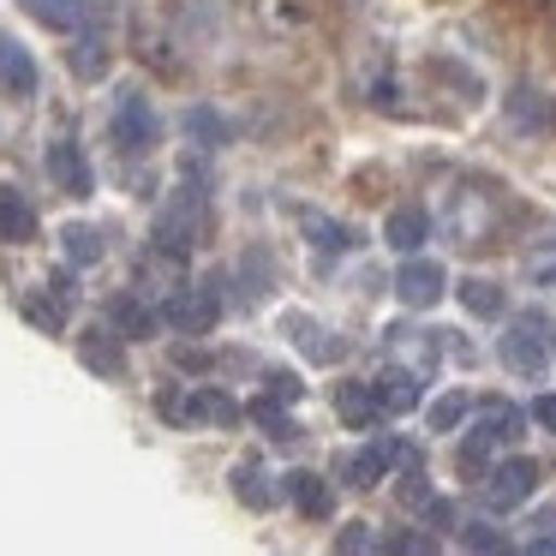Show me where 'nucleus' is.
I'll return each instance as SVG.
<instances>
[{"label":"nucleus","mask_w":556,"mask_h":556,"mask_svg":"<svg viewBox=\"0 0 556 556\" xmlns=\"http://www.w3.org/2000/svg\"><path fill=\"white\" fill-rule=\"evenodd\" d=\"M508 121H515V126H544V102H539V90H532V85H520L515 97H508Z\"/></svg>","instance_id":"nucleus-32"},{"label":"nucleus","mask_w":556,"mask_h":556,"mask_svg":"<svg viewBox=\"0 0 556 556\" xmlns=\"http://www.w3.org/2000/svg\"><path fill=\"white\" fill-rule=\"evenodd\" d=\"M269 395H276V401H300V377H288V371H269Z\"/></svg>","instance_id":"nucleus-41"},{"label":"nucleus","mask_w":556,"mask_h":556,"mask_svg":"<svg viewBox=\"0 0 556 556\" xmlns=\"http://www.w3.org/2000/svg\"><path fill=\"white\" fill-rule=\"evenodd\" d=\"M395 293H401V305H413V312H431V305L448 293L443 264H431V257H407V264L395 269Z\"/></svg>","instance_id":"nucleus-11"},{"label":"nucleus","mask_w":556,"mask_h":556,"mask_svg":"<svg viewBox=\"0 0 556 556\" xmlns=\"http://www.w3.org/2000/svg\"><path fill=\"white\" fill-rule=\"evenodd\" d=\"M336 551H383V539L371 532V520H348L336 532Z\"/></svg>","instance_id":"nucleus-35"},{"label":"nucleus","mask_w":556,"mask_h":556,"mask_svg":"<svg viewBox=\"0 0 556 556\" xmlns=\"http://www.w3.org/2000/svg\"><path fill=\"white\" fill-rule=\"evenodd\" d=\"M419 515H425V527H437V532L455 527V503H448V496H431V503H425Z\"/></svg>","instance_id":"nucleus-39"},{"label":"nucleus","mask_w":556,"mask_h":556,"mask_svg":"<svg viewBox=\"0 0 556 556\" xmlns=\"http://www.w3.org/2000/svg\"><path fill=\"white\" fill-rule=\"evenodd\" d=\"M383 240L395 245V252H419V245L431 240V216H425L419 204H401V210H389V222H383Z\"/></svg>","instance_id":"nucleus-21"},{"label":"nucleus","mask_w":556,"mask_h":556,"mask_svg":"<svg viewBox=\"0 0 556 556\" xmlns=\"http://www.w3.org/2000/svg\"><path fill=\"white\" fill-rule=\"evenodd\" d=\"M419 467V455H413V448H401V443H365V448H353L348 460H341V479L353 484V491H371L377 479H383L389 467Z\"/></svg>","instance_id":"nucleus-10"},{"label":"nucleus","mask_w":556,"mask_h":556,"mask_svg":"<svg viewBox=\"0 0 556 556\" xmlns=\"http://www.w3.org/2000/svg\"><path fill=\"white\" fill-rule=\"evenodd\" d=\"M25 13L49 30H85L97 18V0H25Z\"/></svg>","instance_id":"nucleus-20"},{"label":"nucleus","mask_w":556,"mask_h":556,"mask_svg":"<svg viewBox=\"0 0 556 556\" xmlns=\"http://www.w3.org/2000/svg\"><path fill=\"white\" fill-rule=\"evenodd\" d=\"M162 413L180 425H240V401L222 389H192V395H162Z\"/></svg>","instance_id":"nucleus-8"},{"label":"nucleus","mask_w":556,"mask_h":556,"mask_svg":"<svg viewBox=\"0 0 556 556\" xmlns=\"http://www.w3.org/2000/svg\"><path fill=\"white\" fill-rule=\"evenodd\" d=\"M383 348L395 365H407V371H419V377H431L437 365H443V336H437V329L395 324V329H383Z\"/></svg>","instance_id":"nucleus-6"},{"label":"nucleus","mask_w":556,"mask_h":556,"mask_svg":"<svg viewBox=\"0 0 556 556\" xmlns=\"http://www.w3.org/2000/svg\"><path fill=\"white\" fill-rule=\"evenodd\" d=\"M419 383H425V377L407 371V365H383V371L371 377V389H377V401H383V413H413V407H419Z\"/></svg>","instance_id":"nucleus-16"},{"label":"nucleus","mask_w":556,"mask_h":556,"mask_svg":"<svg viewBox=\"0 0 556 556\" xmlns=\"http://www.w3.org/2000/svg\"><path fill=\"white\" fill-rule=\"evenodd\" d=\"M460 305H467L472 317H503V288H496V281H484V276H467L460 281Z\"/></svg>","instance_id":"nucleus-27"},{"label":"nucleus","mask_w":556,"mask_h":556,"mask_svg":"<svg viewBox=\"0 0 556 556\" xmlns=\"http://www.w3.org/2000/svg\"><path fill=\"white\" fill-rule=\"evenodd\" d=\"M532 491H539V467H532V460H503V467L484 472V508H491V515L520 508Z\"/></svg>","instance_id":"nucleus-7"},{"label":"nucleus","mask_w":556,"mask_h":556,"mask_svg":"<svg viewBox=\"0 0 556 556\" xmlns=\"http://www.w3.org/2000/svg\"><path fill=\"white\" fill-rule=\"evenodd\" d=\"M460 544L467 551H508V532H496L491 520H472V527H460Z\"/></svg>","instance_id":"nucleus-36"},{"label":"nucleus","mask_w":556,"mask_h":556,"mask_svg":"<svg viewBox=\"0 0 556 556\" xmlns=\"http://www.w3.org/2000/svg\"><path fill=\"white\" fill-rule=\"evenodd\" d=\"M300 228L312 233L317 252H348V245H353V228H348V222H329V216H317V210H305Z\"/></svg>","instance_id":"nucleus-26"},{"label":"nucleus","mask_w":556,"mask_h":556,"mask_svg":"<svg viewBox=\"0 0 556 556\" xmlns=\"http://www.w3.org/2000/svg\"><path fill=\"white\" fill-rule=\"evenodd\" d=\"M532 425H544V431L556 437V395H539V401H532Z\"/></svg>","instance_id":"nucleus-42"},{"label":"nucleus","mask_w":556,"mask_h":556,"mask_svg":"<svg viewBox=\"0 0 556 556\" xmlns=\"http://www.w3.org/2000/svg\"><path fill=\"white\" fill-rule=\"evenodd\" d=\"M61 252H66V264H73V269H90V264L109 257V233H102L97 222H66V228H61Z\"/></svg>","instance_id":"nucleus-18"},{"label":"nucleus","mask_w":556,"mask_h":556,"mask_svg":"<svg viewBox=\"0 0 556 556\" xmlns=\"http://www.w3.org/2000/svg\"><path fill=\"white\" fill-rule=\"evenodd\" d=\"M204 233H210V204H204V192H198V186H174V192L162 198V210H156V228H150V240L186 257L198 240H204Z\"/></svg>","instance_id":"nucleus-2"},{"label":"nucleus","mask_w":556,"mask_h":556,"mask_svg":"<svg viewBox=\"0 0 556 556\" xmlns=\"http://www.w3.org/2000/svg\"><path fill=\"white\" fill-rule=\"evenodd\" d=\"M121 329H90L85 341H78V359L90 365V371H102V377H126V353H121Z\"/></svg>","instance_id":"nucleus-22"},{"label":"nucleus","mask_w":556,"mask_h":556,"mask_svg":"<svg viewBox=\"0 0 556 556\" xmlns=\"http://www.w3.org/2000/svg\"><path fill=\"white\" fill-rule=\"evenodd\" d=\"M520 269H527L532 288H551L556 293V240H532L527 252H520Z\"/></svg>","instance_id":"nucleus-28"},{"label":"nucleus","mask_w":556,"mask_h":556,"mask_svg":"<svg viewBox=\"0 0 556 556\" xmlns=\"http://www.w3.org/2000/svg\"><path fill=\"white\" fill-rule=\"evenodd\" d=\"M288 496H293V508H300L305 520H329L336 515V491H329V479L324 472H288Z\"/></svg>","instance_id":"nucleus-17"},{"label":"nucleus","mask_w":556,"mask_h":556,"mask_svg":"<svg viewBox=\"0 0 556 556\" xmlns=\"http://www.w3.org/2000/svg\"><path fill=\"white\" fill-rule=\"evenodd\" d=\"M479 431L491 437V443H520V437H527V413H520L515 401H479Z\"/></svg>","instance_id":"nucleus-23"},{"label":"nucleus","mask_w":556,"mask_h":556,"mask_svg":"<svg viewBox=\"0 0 556 556\" xmlns=\"http://www.w3.org/2000/svg\"><path fill=\"white\" fill-rule=\"evenodd\" d=\"M109 132H114V144H121L126 156H150V150L162 144V121H156V109H150V97L138 85H126L121 97H114Z\"/></svg>","instance_id":"nucleus-3"},{"label":"nucleus","mask_w":556,"mask_h":556,"mask_svg":"<svg viewBox=\"0 0 556 556\" xmlns=\"http://www.w3.org/2000/svg\"><path fill=\"white\" fill-rule=\"evenodd\" d=\"M437 228H443L448 245L460 252H484V245L503 240L508 228V198L496 180H479V174H455L443 186V204H437Z\"/></svg>","instance_id":"nucleus-1"},{"label":"nucleus","mask_w":556,"mask_h":556,"mask_svg":"<svg viewBox=\"0 0 556 556\" xmlns=\"http://www.w3.org/2000/svg\"><path fill=\"white\" fill-rule=\"evenodd\" d=\"M73 300H78V288L66 276H49L42 288H30L25 293V317L37 329H49V336H61L66 329V317H73Z\"/></svg>","instance_id":"nucleus-12"},{"label":"nucleus","mask_w":556,"mask_h":556,"mask_svg":"<svg viewBox=\"0 0 556 556\" xmlns=\"http://www.w3.org/2000/svg\"><path fill=\"white\" fill-rule=\"evenodd\" d=\"M42 168H49L54 192H66V198H90V192H97V174H90L85 150H78L73 138H54V144L42 150Z\"/></svg>","instance_id":"nucleus-9"},{"label":"nucleus","mask_w":556,"mask_h":556,"mask_svg":"<svg viewBox=\"0 0 556 556\" xmlns=\"http://www.w3.org/2000/svg\"><path fill=\"white\" fill-rule=\"evenodd\" d=\"M216 317H222L216 288H186V281H180V288L162 300V324L180 329V336H210V329H216Z\"/></svg>","instance_id":"nucleus-5"},{"label":"nucleus","mask_w":556,"mask_h":556,"mask_svg":"<svg viewBox=\"0 0 556 556\" xmlns=\"http://www.w3.org/2000/svg\"><path fill=\"white\" fill-rule=\"evenodd\" d=\"M109 324L121 329V336H150V329H156V312H150L138 293H121V300H109Z\"/></svg>","instance_id":"nucleus-25"},{"label":"nucleus","mask_w":556,"mask_h":556,"mask_svg":"<svg viewBox=\"0 0 556 556\" xmlns=\"http://www.w3.org/2000/svg\"><path fill=\"white\" fill-rule=\"evenodd\" d=\"M186 132L198 138V150H222V144H228V121H222L216 109H192V114H186Z\"/></svg>","instance_id":"nucleus-29"},{"label":"nucleus","mask_w":556,"mask_h":556,"mask_svg":"<svg viewBox=\"0 0 556 556\" xmlns=\"http://www.w3.org/2000/svg\"><path fill=\"white\" fill-rule=\"evenodd\" d=\"M491 437H484V431H472L467 437V443H460V472H484V467H491Z\"/></svg>","instance_id":"nucleus-37"},{"label":"nucleus","mask_w":556,"mask_h":556,"mask_svg":"<svg viewBox=\"0 0 556 556\" xmlns=\"http://www.w3.org/2000/svg\"><path fill=\"white\" fill-rule=\"evenodd\" d=\"M37 240V204L18 186H0V245H30Z\"/></svg>","instance_id":"nucleus-14"},{"label":"nucleus","mask_w":556,"mask_h":556,"mask_svg":"<svg viewBox=\"0 0 556 556\" xmlns=\"http://www.w3.org/2000/svg\"><path fill=\"white\" fill-rule=\"evenodd\" d=\"M472 413V401L467 395H443V401H431V431H455L460 419Z\"/></svg>","instance_id":"nucleus-34"},{"label":"nucleus","mask_w":556,"mask_h":556,"mask_svg":"<svg viewBox=\"0 0 556 556\" xmlns=\"http://www.w3.org/2000/svg\"><path fill=\"white\" fill-rule=\"evenodd\" d=\"M252 419L264 425V431L276 437V443H293V437H300V425H293L288 413L276 407V395H269V401H252Z\"/></svg>","instance_id":"nucleus-30"},{"label":"nucleus","mask_w":556,"mask_h":556,"mask_svg":"<svg viewBox=\"0 0 556 556\" xmlns=\"http://www.w3.org/2000/svg\"><path fill=\"white\" fill-rule=\"evenodd\" d=\"M336 413L348 419V431H371L383 419V401H377L371 383H336Z\"/></svg>","instance_id":"nucleus-19"},{"label":"nucleus","mask_w":556,"mask_h":556,"mask_svg":"<svg viewBox=\"0 0 556 556\" xmlns=\"http://www.w3.org/2000/svg\"><path fill=\"white\" fill-rule=\"evenodd\" d=\"M228 484H233V496H240L245 508H269V503H276V484H269L264 460H240V467L228 472Z\"/></svg>","instance_id":"nucleus-24"},{"label":"nucleus","mask_w":556,"mask_h":556,"mask_svg":"<svg viewBox=\"0 0 556 556\" xmlns=\"http://www.w3.org/2000/svg\"><path fill=\"white\" fill-rule=\"evenodd\" d=\"M527 551H556V503H544L527 520Z\"/></svg>","instance_id":"nucleus-33"},{"label":"nucleus","mask_w":556,"mask_h":556,"mask_svg":"<svg viewBox=\"0 0 556 556\" xmlns=\"http://www.w3.org/2000/svg\"><path fill=\"white\" fill-rule=\"evenodd\" d=\"M66 66H73L78 78H102L109 73V49H102V42H78V49L66 54Z\"/></svg>","instance_id":"nucleus-31"},{"label":"nucleus","mask_w":556,"mask_h":556,"mask_svg":"<svg viewBox=\"0 0 556 556\" xmlns=\"http://www.w3.org/2000/svg\"><path fill=\"white\" fill-rule=\"evenodd\" d=\"M395 496H401L407 508H425V503H431V484H425V472H419V467H407V479L395 484Z\"/></svg>","instance_id":"nucleus-38"},{"label":"nucleus","mask_w":556,"mask_h":556,"mask_svg":"<svg viewBox=\"0 0 556 556\" xmlns=\"http://www.w3.org/2000/svg\"><path fill=\"white\" fill-rule=\"evenodd\" d=\"M281 329L293 336V348H300L305 359H317V365H336L341 359V336L329 341V329L317 324L312 312H288V317H281Z\"/></svg>","instance_id":"nucleus-13"},{"label":"nucleus","mask_w":556,"mask_h":556,"mask_svg":"<svg viewBox=\"0 0 556 556\" xmlns=\"http://www.w3.org/2000/svg\"><path fill=\"white\" fill-rule=\"evenodd\" d=\"M496 359H503L515 377L539 383V377L551 371V336H544L539 317H515V324L503 329V341H496Z\"/></svg>","instance_id":"nucleus-4"},{"label":"nucleus","mask_w":556,"mask_h":556,"mask_svg":"<svg viewBox=\"0 0 556 556\" xmlns=\"http://www.w3.org/2000/svg\"><path fill=\"white\" fill-rule=\"evenodd\" d=\"M37 90V61L18 37H0V97H30Z\"/></svg>","instance_id":"nucleus-15"},{"label":"nucleus","mask_w":556,"mask_h":556,"mask_svg":"<svg viewBox=\"0 0 556 556\" xmlns=\"http://www.w3.org/2000/svg\"><path fill=\"white\" fill-rule=\"evenodd\" d=\"M383 551H437L431 532H395V539H383Z\"/></svg>","instance_id":"nucleus-40"}]
</instances>
